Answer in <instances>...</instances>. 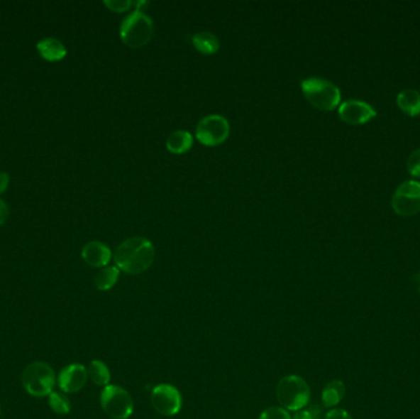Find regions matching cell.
<instances>
[{"label":"cell","mask_w":420,"mask_h":419,"mask_svg":"<svg viewBox=\"0 0 420 419\" xmlns=\"http://www.w3.org/2000/svg\"><path fill=\"white\" fill-rule=\"evenodd\" d=\"M104 4L112 11L123 13V11H127L131 6L134 5V1H131V0H105Z\"/></svg>","instance_id":"obj_23"},{"label":"cell","mask_w":420,"mask_h":419,"mask_svg":"<svg viewBox=\"0 0 420 419\" xmlns=\"http://www.w3.org/2000/svg\"><path fill=\"white\" fill-rule=\"evenodd\" d=\"M346 396V385L341 380H333L327 383L322 390V403L324 407L331 408L341 403Z\"/></svg>","instance_id":"obj_16"},{"label":"cell","mask_w":420,"mask_h":419,"mask_svg":"<svg viewBox=\"0 0 420 419\" xmlns=\"http://www.w3.org/2000/svg\"><path fill=\"white\" fill-rule=\"evenodd\" d=\"M38 53L48 62H58L67 55V48L63 42L55 37H46L36 45Z\"/></svg>","instance_id":"obj_13"},{"label":"cell","mask_w":420,"mask_h":419,"mask_svg":"<svg viewBox=\"0 0 420 419\" xmlns=\"http://www.w3.org/2000/svg\"><path fill=\"white\" fill-rule=\"evenodd\" d=\"M21 381L25 391L33 397H48L55 391V370L45 361H33L23 369Z\"/></svg>","instance_id":"obj_3"},{"label":"cell","mask_w":420,"mask_h":419,"mask_svg":"<svg viewBox=\"0 0 420 419\" xmlns=\"http://www.w3.org/2000/svg\"><path fill=\"white\" fill-rule=\"evenodd\" d=\"M193 46L203 55H214L219 50L218 37L210 32H198L192 37Z\"/></svg>","instance_id":"obj_18"},{"label":"cell","mask_w":420,"mask_h":419,"mask_svg":"<svg viewBox=\"0 0 420 419\" xmlns=\"http://www.w3.org/2000/svg\"><path fill=\"white\" fill-rule=\"evenodd\" d=\"M275 393L280 407L288 412L302 410L310 401V386L302 376L297 375L284 376L277 385Z\"/></svg>","instance_id":"obj_2"},{"label":"cell","mask_w":420,"mask_h":419,"mask_svg":"<svg viewBox=\"0 0 420 419\" xmlns=\"http://www.w3.org/2000/svg\"><path fill=\"white\" fill-rule=\"evenodd\" d=\"M0 415H1V405H0Z\"/></svg>","instance_id":"obj_28"},{"label":"cell","mask_w":420,"mask_h":419,"mask_svg":"<svg viewBox=\"0 0 420 419\" xmlns=\"http://www.w3.org/2000/svg\"><path fill=\"white\" fill-rule=\"evenodd\" d=\"M101 407L112 419H128L134 410V402L129 392L117 385H109L101 392Z\"/></svg>","instance_id":"obj_6"},{"label":"cell","mask_w":420,"mask_h":419,"mask_svg":"<svg viewBox=\"0 0 420 419\" xmlns=\"http://www.w3.org/2000/svg\"><path fill=\"white\" fill-rule=\"evenodd\" d=\"M87 378L97 386L106 388L110 385L111 373L109 366L101 360H92L87 368Z\"/></svg>","instance_id":"obj_17"},{"label":"cell","mask_w":420,"mask_h":419,"mask_svg":"<svg viewBox=\"0 0 420 419\" xmlns=\"http://www.w3.org/2000/svg\"><path fill=\"white\" fill-rule=\"evenodd\" d=\"M392 208L402 217L420 213V183L411 180L399 185L392 197Z\"/></svg>","instance_id":"obj_8"},{"label":"cell","mask_w":420,"mask_h":419,"mask_svg":"<svg viewBox=\"0 0 420 419\" xmlns=\"http://www.w3.org/2000/svg\"><path fill=\"white\" fill-rule=\"evenodd\" d=\"M9 217V208L3 200H0V225L6 222V219Z\"/></svg>","instance_id":"obj_25"},{"label":"cell","mask_w":420,"mask_h":419,"mask_svg":"<svg viewBox=\"0 0 420 419\" xmlns=\"http://www.w3.org/2000/svg\"><path fill=\"white\" fill-rule=\"evenodd\" d=\"M82 256L89 266L95 268H104L110 263L112 252L110 247L104 242L92 241L87 242V245L82 247Z\"/></svg>","instance_id":"obj_12"},{"label":"cell","mask_w":420,"mask_h":419,"mask_svg":"<svg viewBox=\"0 0 420 419\" xmlns=\"http://www.w3.org/2000/svg\"><path fill=\"white\" fill-rule=\"evenodd\" d=\"M292 419H315L314 415L310 410H297L295 415H292Z\"/></svg>","instance_id":"obj_26"},{"label":"cell","mask_w":420,"mask_h":419,"mask_svg":"<svg viewBox=\"0 0 420 419\" xmlns=\"http://www.w3.org/2000/svg\"><path fill=\"white\" fill-rule=\"evenodd\" d=\"M116 267L127 274H140L155 260V249L145 237L136 236L122 242L114 252Z\"/></svg>","instance_id":"obj_1"},{"label":"cell","mask_w":420,"mask_h":419,"mask_svg":"<svg viewBox=\"0 0 420 419\" xmlns=\"http://www.w3.org/2000/svg\"><path fill=\"white\" fill-rule=\"evenodd\" d=\"M339 117L346 124L359 126L375 119L376 111L364 101L349 100L339 106Z\"/></svg>","instance_id":"obj_10"},{"label":"cell","mask_w":420,"mask_h":419,"mask_svg":"<svg viewBox=\"0 0 420 419\" xmlns=\"http://www.w3.org/2000/svg\"><path fill=\"white\" fill-rule=\"evenodd\" d=\"M87 370L82 364L67 365L60 370V375L57 378V383L60 391L65 393H75L80 391L87 385Z\"/></svg>","instance_id":"obj_11"},{"label":"cell","mask_w":420,"mask_h":419,"mask_svg":"<svg viewBox=\"0 0 420 419\" xmlns=\"http://www.w3.org/2000/svg\"><path fill=\"white\" fill-rule=\"evenodd\" d=\"M192 134L187 131H176L171 133L166 141L167 151L174 154H184L192 148Z\"/></svg>","instance_id":"obj_15"},{"label":"cell","mask_w":420,"mask_h":419,"mask_svg":"<svg viewBox=\"0 0 420 419\" xmlns=\"http://www.w3.org/2000/svg\"><path fill=\"white\" fill-rule=\"evenodd\" d=\"M302 89L311 105L321 111H332L341 104V90L327 79H305L302 80Z\"/></svg>","instance_id":"obj_4"},{"label":"cell","mask_w":420,"mask_h":419,"mask_svg":"<svg viewBox=\"0 0 420 419\" xmlns=\"http://www.w3.org/2000/svg\"><path fill=\"white\" fill-rule=\"evenodd\" d=\"M258 419H292V415L288 410H284L283 407L272 406L270 408H265Z\"/></svg>","instance_id":"obj_21"},{"label":"cell","mask_w":420,"mask_h":419,"mask_svg":"<svg viewBox=\"0 0 420 419\" xmlns=\"http://www.w3.org/2000/svg\"><path fill=\"white\" fill-rule=\"evenodd\" d=\"M151 406L159 415L172 417L182 408V396L177 388L169 383H160L153 388Z\"/></svg>","instance_id":"obj_9"},{"label":"cell","mask_w":420,"mask_h":419,"mask_svg":"<svg viewBox=\"0 0 420 419\" xmlns=\"http://www.w3.org/2000/svg\"><path fill=\"white\" fill-rule=\"evenodd\" d=\"M119 271L116 266H110V267H104L100 272L97 273L96 287L101 292H107L116 285V283L119 278Z\"/></svg>","instance_id":"obj_19"},{"label":"cell","mask_w":420,"mask_h":419,"mask_svg":"<svg viewBox=\"0 0 420 419\" xmlns=\"http://www.w3.org/2000/svg\"><path fill=\"white\" fill-rule=\"evenodd\" d=\"M397 105L404 114L416 117L420 114V92L414 89H407L397 96Z\"/></svg>","instance_id":"obj_14"},{"label":"cell","mask_w":420,"mask_h":419,"mask_svg":"<svg viewBox=\"0 0 420 419\" xmlns=\"http://www.w3.org/2000/svg\"><path fill=\"white\" fill-rule=\"evenodd\" d=\"M230 124L224 116L209 114L197 124L196 137L206 146H219L228 139Z\"/></svg>","instance_id":"obj_7"},{"label":"cell","mask_w":420,"mask_h":419,"mask_svg":"<svg viewBox=\"0 0 420 419\" xmlns=\"http://www.w3.org/2000/svg\"><path fill=\"white\" fill-rule=\"evenodd\" d=\"M9 175L5 173H0V195L6 191V188L9 186Z\"/></svg>","instance_id":"obj_27"},{"label":"cell","mask_w":420,"mask_h":419,"mask_svg":"<svg viewBox=\"0 0 420 419\" xmlns=\"http://www.w3.org/2000/svg\"><path fill=\"white\" fill-rule=\"evenodd\" d=\"M324 419H353V417L346 410L333 408V410H328V413L324 415Z\"/></svg>","instance_id":"obj_24"},{"label":"cell","mask_w":420,"mask_h":419,"mask_svg":"<svg viewBox=\"0 0 420 419\" xmlns=\"http://www.w3.org/2000/svg\"><path fill=\"white\" fill-rule=\"evenodd\" d=\"M154 32V23L142 10H134L126 16L119 28V36L124 45L131 48L145 46Z\"/></svg>","instance_id":"obj_5"},{"label":"cell","mask_w":420,"mask_h":419,"mask_svg":"<svg viewBox=\"0 0 420 419\" xmlns=\"http://www.w3.org/2000/svg\"><path fill=\"white\" fill-rule=\"evenodd\" d=\"M407 170L413 178H420V149L413 151L408 158Z\"/></svg>","instance_id":"obj_22"},{"label":"cell","mask_w":420,"mask_h":419,"mask_svg":"<svg viewBox=\"0 0 420 419\" xmlns=\"http://www.w3.org/2000/svg\"><path fill=\"white\" fill-rule=\"evenodd\" d=\"M48 405H50V410L60 415H68L70 408H72L68 397L65 396L60 392L53 391L50 393L48 396Z\"/></svg>","instance_id":"obj_20"}]
</instances>
